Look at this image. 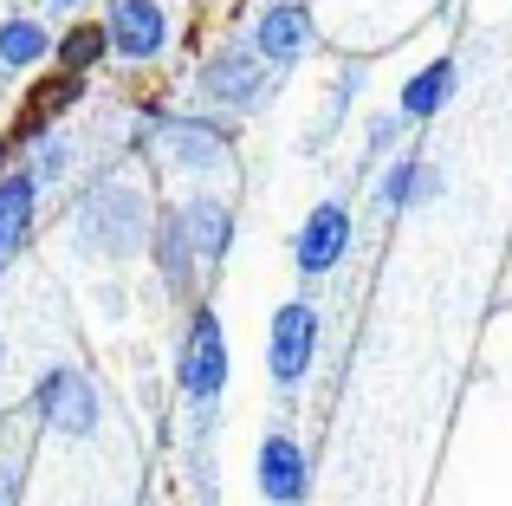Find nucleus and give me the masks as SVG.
Returning <instances> with one entry per match:
<instances>
[{"mask_svg": "<svg viewBox=\"0 0 512 506\" xmlns=\"http://www.w3.org/2000/svg\"><path fill=\"white\" fill-rule=\"evenodd\" d=\"M402 130H409V117H402V111H376L370 130H363V156H370V163H389L396 143H402Z\"/></svg>", "mask_w": 512, "mask_h": 506, "instance_id": "obj_20", "label": "nucleus"}, {"mask_svg": "<svg viewBox=\"0 0 512 506\" xmlns=\"http://www.w3.org/2000/svg\"><path fill=\"white\" fill-rule=\"evenodd\" d=\"M33 150V176H39V189H52V182H65V169H72V143H65V130H46V137H33L26 143Z\"/></svg>", "mask_w": 512, "mask_h": 506, "instance_id": "obj_18", "label": "nucleus"}, {"mask_svg": "<svg viewBox=\"0 0 512 506\" xmlns=\"http://www.w3.org/2000/svg\"><path fill=\"white\" fill-rule=\"evenodd\" d=\"M318 364V305L312 299H286L273 312V331H266V370H273L279 390H299Z\"/></svg>", "mask_w": 512, "mask_h": 506, "instance_id": "obj_5", "label": "nucleus"}, {"mask_svg": "<svg viewBox=\"0 0 512 506\" xmlns=\"http://www.w3.org/2000/svg\"><path fill=\"white\" fill-rule=\"evenodd\" d=\"M312 46H318L312 0H266L260 20H253V52H260L273 72H299V59Z\"/></svg>", "mask_w": 512, "mask_h": 506, "instance_id": "obj_7", "label": "nucleus"}, {"mask_svg": "<svg viewBox=\"0 0 512 506\" xmlns=\"http://www.w3.org/2000/svg\"><path fill=\"white\" fill-rule=\"evenodd\" d=\"M0 383H7V338H0Z\"/></svg>", "mask_w": 512, "mask_h": 506, "instance_id": "obj_23", "label": "nucleus"}, {"mask_svg": "<svg viewBox=\"0 0 512 506\" xmlns=\"http://www.w3.org/2000/svg\"><path fill=\"white\" fill-rule=\"evenodd\" d=\"M150 228H156L150 195H143L137 182H124V176L91 182L85 202H78V215H72V241H78V253H85V260H104V266L137 260V253L150 247Z\"/></svg>", "mask_w": 512, "mask_h": 506, "instance_id": "obj_1", "label": "nucleus"}, {"mask_svg": "<svg viewBox=\"0 0 512 506\" xmlns=\"http://www.w3.org/2000/svg\"><path fill=\"white\" fill-rule=\"evenodd\" d=\"M33 221H39V176L26 163L0 169V260H13L33 241Z\"/></svg>", "mask_w": 512, "mask_h": 506, "instance_id": "obj_13", "label": "nucleus"}, {"mask_svg": "<svg viewBox=\"0 0 512 506\" xmlns=\"http://www.w3.org/2000/svg\"><path fill=\"white\" fill-rule=\"evenodd\" d=\"M227 331H221V312L214 305H188V325H182V344H175V390L188 396L195 409H208L214 396L227 390Z\"/></svg>", "mask_w": 512, "mask_h": 506, "instance_id": "obj_4", "label": "nucleus"}, {"mask_svg": "<svg viewBox=\"0 0 512 506\" xmlns=\"http://www.w3.org/2000/svg\"><path fill=\"white\" fill-rule=\"evenodd\" d=\"M441 195V169L428 163L422 150H396L383 163V182H376V208L383 215H402V208H422Z\"/></svg>", "mask_w": 512, "mask_h": 506, "instance_id": "obj_12", "label": "nucleus"}, {"mask_svg": "<svg viewBox=\"0 0 512 506\" xmlns=\"http://www.w3.org/2000/svg\"><path fill=\"white\" fill-rule=\"evenodd\" d=\"M273 65L253 52V39H221V46L201 59V72H195V91H201V104H208L214 117H247V111H260V98L273 91Z\"/></svg>", "mask_w": 512, "mask_h": 506, "instance_id": "obj_3", "label": "nucleus"}, {"mask_svg": "<svg viewBox=\"0 0 512 506\" xmlns=\"http://www.w3.org/2000/svg\"><path fill=\"white\" fill-rule=\"evenodd\" d=\"M46 7H59V13H78V7H85V0H46Z\"/></svg>", "mask_w": 512, "mask_h": 506, "instance_id": "obj_22", "label": "nucleus"}, {"mask_svg": "<svg viewBox=\"0 0 512 506\" xmlns=\"http://www.w3.org/2000/svg\"><path fill=\"white\" fill-rule=\"evenodd\" d=\"M150 260H156V273H163L169 299H188V305H195L201 260H195V247H188V234H182V221H175V208H163V215H156V228H150Z\"/></svg>", "mask_w": 512, "mask_h": 506, "instance_id": "obj_14", "label": "nucleus"}, {"mask_svg": "<svg viewBox=\"0 0 512 506\" xmlns=\"http://www.w3.org/2000/svg\"><path fill=\"white\" fill-rule=\"evenodd\" d=\"M104 33H111V59L156 65L169 52V7L163 0H111L104 7Z\"/></svg>", "mask_w": 512, "mask_h": 506, "instance_id": "obj_8", "label": "nucleus"}, {"mask_svg": "<svg viewBox=\"0 0 512 506\" xmlns=\"http://www.w3.org/2000/svg\"><path fill=\"white\" fill-rule=\"evenodd\" d=\"M260 494L273 506H305L312 494V455L299 448V435H266L260 442Z\"/></svg>", "mask_w": 512, "mask_h": 506, "instance_id": "obj_10", "label": "nucleus"}, {"mask_svg": "<svg viewBox=\"0 0 512 506\" xmlns=\"http://www.w3.org/2000/svg\"><path fill=\"white\" fill-rule=\"evenodd\" d=\"M52 59H59V72L91 78L104 59H111V33H104V20H78V26H65V39H52Z\"/></svg>", "mask_w": 512, "mask_h": 506, "instance_id": "obj_17", "label": "nucleus"}, {"mask_svg": "<svg viewBox=\"0 0 512 506\" xmlns=\"http://www.w3.org/2000/svg\"><path fill=\"white\" fill-rule=\"evenodd\" d=\"M454 85H461V65H454V52H441V59H428L422 72L402 78L396 111L409 117V124H428V117H441V104H454Z\"/></svg>", "mask_w": 512, "mask_h": 506, "instance_id": "obj_15", "label": "nucleus"}, {"mask_svg": "<svg viewBox=\"0 0 512 506\" xmlns=\"http://www.w3.org/2000/svg\"><path fill=\"white\" fill-rule=\"evenodd\" d=\"M363 72H370V65H363V59H350V65H338V78H331V104H325V124H318V143H325L331 130L344 124L350 98H357V91H363Z\"/></svg>", "mask_w": 512, "mask_h": 506, "instance_id": "obj_19", "label": "nucleus"}, {"mask_svg": "<svg viewBox=\"0 0 512 506\" xmlns=\"http://www.w3.org/2000/svg\"><path fill=\"white\" fill-rule=\"evenodd\" d=\"M33 409H39V422L46 429H59V435H72V442H85L91 429H98V390H91V377L78 364H52L46 377L33 383Z\"/></svg>", "mask_w": 512, "mask_h": 506, "instance_id": "obj_6", "label": "nucleus"}, {"mask_svg": "<svg viewBox=\"0 0 512 506\" xmlns=\"http://www.w3.org/2000/svg\"><path fill=\"white\" fill-rule=\"evenodd\" d=\"M137 150L163 156L182 176H214L234 156V130L214 111H150V124L137 130Z\"/></svg>", "mask_w": 512, "mask_h": 506, "instance_id": "obj_2", "label": "nucleus"}, {"mask_svg": "<svg viewBox=\"0 0 512 506\" xmlns=\"http://www.w3.org/2000/svg\"><path fill=\"white\" fill-rule=\"evenodd\" d=\"M46 59H52V33L33 13H7L0 20V72H33Z\"/></svg>", "mask_w": 512, "mask_h": 506, "instance_id": "obj_16", "label": "nucleus"}, {"mask_svg": "<svg viewBox=\"0 0 512 506\" xmlns=\"http://www.w3.org/2000/svg\"><path fill=\"white\" fill-rule=\"evenodd\" d=\"M175 221H182L201 273H214V266L227 260V247H234V208H227L221 195H188V202H175Z\"/></svg>", "mask_w": 512, "mask_h": 506, "instance_id": "obj_11", "label": "nucleus"}, {"mask_svg": "<svg viewBox=\"0 0 512 506\" xmlns=\"http://www.w3.org/2000/svg\"><path fill=\"white\" fill-rule=\"evenodd\" d=\"M0 506H20V474L0 468Z\"/></svg>", "mask_w": 512, "mask_h": 506, "instance_id": "obj_21", "label": "nucleus"}, {"mask_svg": "<svg viewBox=\"0 0 512 506\" xmlns=\"http://www.w3.org/2000/svg\"><path fill=\"white\" fill-rule=\"evenodd\" d=\"M350 241H357V221H350V202H318L312 215L299 221V234H292V266H299L305 279H325L338 260H350Z\"/></svg>", "mask_w": 512, "mask_h": 506, "instance_id": "obj_9", "label": "nucleus"}]
</instances>
